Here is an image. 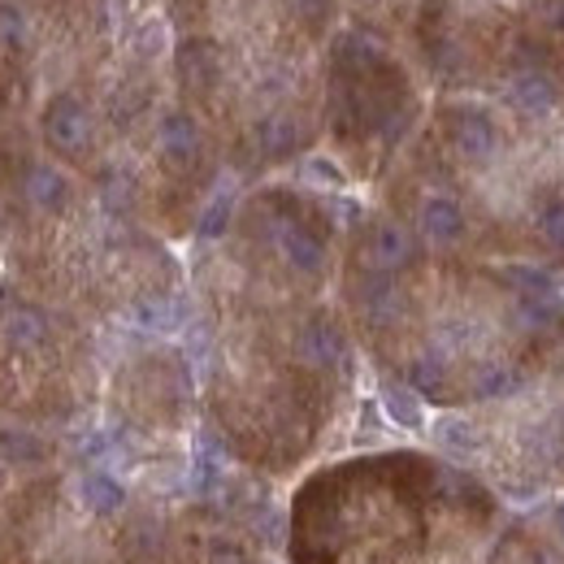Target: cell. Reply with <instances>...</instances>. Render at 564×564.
<instances>
[{"instance_id": "3", "label": "cell", "mask_w": 564, "mask_h": 564, "mask_svg": "<svg viewBox=\"0 0 564 564\" xmlns=\"http://www.w3.org/2000/svg\"><path fill=\"white\" fill-rule=\"evenodd\" d=\"M434 438L499 495L534 499L564 491V360L495 404L434 422Z\"/></svg>"}, {"instance_id": "2", "label": "cell", "mask_w": 564, "mask_h": 564, "mask_svg": "<svg viewBox=\"0 0 564 564\" xmlns=\"http://www.w3.org/2000/svg\"><path fill=\"white\" fill-rule=\"evenodd\" d=\"M417 235L491 261L564 270V40L434 105Z\"/></svg>"}, {"instance_id": "5", "label": "cell", "mask_w": 564, "mask_h": 564, "mask_svg": "<svg viewBox=\"0 0 564 564\" xmlns=\"http://www.w3.org/2000/svg\"><path fill=\"white\" fill-rule=\"evenodd\" d=\"M44 135H48V143H53L62 156L87 152V148H91V135H96L87 105H83L78 96H70V91L53 96L48 109H44Z\"/></svg>"}, {"instance_id": "6", "label": "cell", "mask_w": 564, "mask_h": 564, "mask_svg": "<svg viewBox=\"0 0 564 564\" xmlns=\"http://www.w3.org/2000/svg\"><path fill=\"white\" fill-rule=\"evenodd\" d=\"M74 495H78V503L91 512V517H118L122 508H127V491L109 478V474H78V482H74Z\"/></svg>"}, {"instance_id": "1", "label": "cell", "mask_w": 564, "mask_h": 564, "mask_svg": "<svg viewBox=\"0 0 564 564\" xmlns=\"http://www.w3.org/2000/svg\"><path fill=\"white\" fill-rule=\"evenodd\" d=\"M352 313L400 348L404 382L438 409L495 404L564 360V286L530 265L434 248L404 221H369L352 248Z\"/></svg>"}, {"instance_id": "4", "label": "cell", "mask_w": 564, "mask_h": 564, "mask_svg": "<svg viewBox=\"0 0 564 564\" xmlns=\"http://www.w3.org/2000/svg\"><path fill=\"white\" fill-rule=\"evenodd\" d=\"M491 564H564V499L521 512L499 530Z\"/></svg>"}]
</instances>
